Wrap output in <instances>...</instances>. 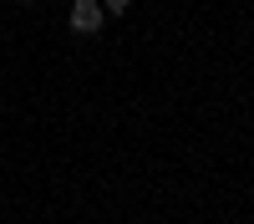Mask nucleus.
<instances>
[{"label":"nucleus","mask_w":254,"mask_h":224,"mask_svg":"<svg viewBox=\"0 0 254 224\" xmlns=\"http://www.w3.org/2000/svg\"><path fill=\"white\" fill-rule=\"evenodd\" d=\"M102 20H107L102 0H71V10H66V26H71L76 36H97V31H102Z\"/></svg>","instance_id":"1"},{"label":"nucleus","mask_w":254,"mask_h":224,"mask_svg":"<svg viewBox=\"0 0 254 224\" xmlns=\"http://www.w3.org/2000/svg\"><path fill=\"white\" fill-rule=\"evenodd\" d=\"M15 5H36V0H15Z\"/></svg>","instance_id":"3"},{"label":"nucleus","mask_w":254,"mask_h":224,"mask_svg":"<svg viewBox=\"0 0 254 224\" xmlns=\"http://www.w3.org/2000/svg\"><path fill=\"white\" fill-rule=\"evenodd\" d=\"M127 5H132V0H102V10H107V15H122Z\"/></svg>","instance_id":"2"}]
</instances>
